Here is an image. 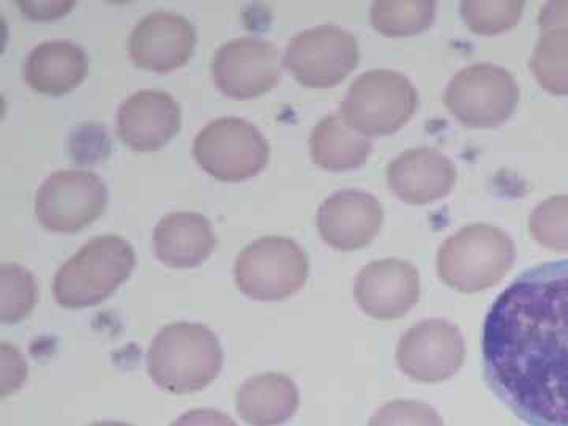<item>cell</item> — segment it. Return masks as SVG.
I'll use <instances>...</instances> for the list:
<instances>
[{
	"instance_id": "obj_1",
	"label": "cell",
	"mask_w": 568,
	"mask_h": 426,
	"mask_svg": "<svg viewBox=\"0 0 568 426\" xmlns=\"http://www.w3.org/2000/svg\"><path fill=\"white\" fill-rule=\"evenodd\" d=\"M489 390L528 426H568V261L528 268L489 308Z\"/></svg>"
},
{
	"instance_id": "obj_2",
	"label": "cell",
	"mask_w": 568,
	"mask_h": 426,
	"mask_svg": "<svg viewBox=\"0 0 568 426\" xmlns=\"http://www.w3.org/2000/svg\"><path fill=\"white\" fill-rule=\"evenodd\" d=\"M145 365L153 383L171 394H192L207 387L223 368L219 336L203 324L163 327L149 346Z\"/></svg>"
},
{
	"instance_id": "obj_3",
	"label": "cell",
	"mask_w": 568,
	"mask_h": 426,
	"mask_svg": "<svg viewBox=\"0 0 568 426\" xmlns=\"http://www.w3.org/2000/svg\"><path fill=\"white\" fill-rule=\"evenodd\" d=\"M514 263L510 235L487 223L462 227L437 252L439 278L459 293H480L496 286Z\"/></svg>"
},
{
	"instance_id": "obj_4",
	"label": "cell",
	"mask_w": 568,
	"mask_h": 426,
	"mask_svg": "<svg viewBox=\"0 0 568 426\" xmlns=\"http://www.w3.org/2000/svg\"><path fill=\"white\" fill-rule=\"evenodd\" d=\"M136 254L119 235H99L61 265L54 278V297L63 308L102 304L132 275Z\"/></svg>"
},
{
	"instance_id": "obj_5",
	"label": "cell",
	"mask_w": 568,
	"mask_h": 426,
	"mask_svg": "<svg viewBox=\"0 0 568 426\" xmlns=\"http://www.w3.org/2000/svg\"><path fill=\"white\" fill-rule=\"evenodd\" d=\"M417 106L418 93L405 74L369 70L351 84L339 115L366 138L388 136L410 121Z\"/></svg>"
},
{
	"instance_id": "obj_6",
	"label": "cell",
	"mask_w": 568,
	"mask_h": 426,
	"mask_svg": "<svg viewBox=\"0 0 568 426\" xmlns=\"http://www.w3.org/2000/svg\"><path fill=\"white\" fill-rule=\"evenodd\" d=\"M310 274L305 250L293 239H257L235 261L234 278L241 293L253 301L278 302L304 287Z\"/></svg>"
},
{
	"instance_id": "obj_7",
	"label": "cell",
	"mask_w": 568,
	"mask_h": 426,
	"mask_svg": "<svg viewBox=\"0 0 568 426\" xmlns=\"http://www.w3.org/2000/svg\"><path fill=\"white\" fill-rule=\"evenodd\" d=\"M519 88L514 74L495 63H474L452 78L444 93L446 106L473 129H495L514 114Z\"/></svg>"
},
{
	"instance_id": "obj_8",
	"label": "cell",
	"mask_w": 568,
	"mask_h": 426,
	"mask_svg": "<svg viewBox=\"0 0 568 426\" xmlns=\"http://www.w3.org/2000/svg\"><path fill=\"white\" fill-rule=\"evenodd\" d=\"M268 152L264 134L241 118L216 119L193 142L194 160L223 182H242L260 174L267 166Z\"/></svg>"
},
{
	"instance_id": "obj_9",
	"label": "cell",
	"mask_w": 568,
	"mask_h": 426,
	"mask_svg": "<svg viewBox=\"0 0 568 426\" xmlns=\"http://www.w3.org/2000/svg\"><path fill=\"white\" fill-rule=\"evenodd\" d=\"M357 39L334 24L316 26L287 43L283 63L306 88H335L358 65Z\"/></svg>"
},
{
	"instance_id": "obj_10",
	"label": "cell",
	"mask_w": 568,
	"mask_h": 426,
	"mask_svg": "<svg viewBox=\"0 0 568 426\" xmlns=\"http://www.w3.org/2000/svg\"><path fill=\"white\" fill-rule=\"evenodd\" d=\"M108 204L106 185L89 171H59L36 196V215L52 233L71 234L95 222Z\"/></svg>"
},
{
	"instance_id": "obj_11",
	"label": "cell",
	"mask_w": 568,
	"mask_h": 426,
	"mask_svg": "<svg viewBox=\"0 0 568 426\" xmlns=\"http://www.w3.org/2000/svg\"><path fill=\"white\" fill-rule=\"evenodd\" d=\"M212 78L230 99H256L282 80L278 48L260 37L227 41L213 55Z\"/></svg>"
},
{
	"instance_id": "obj_12",
	"label": "cell",
	"mask_w": 568,
	"mask_h": 426,
	"mask_svg": "<svg viewBox=\"0 0 568 426\" xmlns=\"http://www.w3.org/2000/svg\"><path fill=\"white\" fill-rule=\"evenodd\" d=\"M465 354V338L458 325L446 320H425L399 338L396 364L410 379L437 384L457 375Z\"/></svg>"
},
{
	"instance_id": "obj_13",
	"label": "cell",
	"mask_w": 568,
	"mask_h": 426,
	"mask_svg": "<svg viewBox=\"0 0 568 426\" xmlns=\"http://www.w3.org/2000/svg\"><path fill=\"white\" fill-rule=\"evenodd\" d=\"M354 295L366 315L381 321L399 320L420 298V275L413 264L398 257L373 261L358 272Z\"/></svg>"
},
{
	"instance_id": "obj_14",
	"label": "cell",
	"mask_w": 568,
	"mask_h": 426,
	"mask_svg": "<svg viewBox=\"0 0 568 426\" xmlns=\"http://www.w3.org/2000/svg\"><path fill=\"white\" fill-rule=\"evenodd\" d=\"M196 41L193 22L171 11H155L134 26L130 55L141 69L168 73L190 61Z\"/></svg>"
},
{
	"instance_id": "obj_15",
	"label": "cell",
	"mask_w": 568,
	"mask_h": 426,
	"mask_svg": "<svg viewBox=\"0 0 568 426\" xmlns=\"http://www.w3.org/2000/svg\"><path fill=\"white\" fill-rule=\"evenodd\" d=\"M379 200L361 190H342L328 196L317 212V230L325 244L354 252L372 244L383 226Z\"/></svg>"
},
{
	"instance_id": "obj_16",
	"label": "cell",
	"mask_w": 568,
	"mask_h": 426,
	"mask_svg": "<svg viewBox=\"0 0 568 426\" xmlns=\"http://www.w3.org/2000/svg\"><path fill=\"white\" fill-rule=\"evenodd\" d=\"M179 130L181 106L168 92L140 91L119 108L118 134L133 151H159Z\"/></svg>"
},
{
	"instance_id": "obj_17",
	"label": "cell",
	"mask_w": 568,
	"mask_h": 426,
	"mask_svg": "<svg viewBox=\"0 0 568 426\" xmlns=\"http://www.w3.org/2000/svg\"><path fill=\"white\" fill-rule=\"evenodd\" d=\"M455 181V164L436 149H409L387 166L388 186L407 204L422 205L443 200L454 189Z\"/></svg>"
},
{
	"instance_id": "obj_18",
	"label": "cell",
	"mask_w": 568,
	"mask_h": 426,
	"mask_svg": "<svg viewBox=\"0 0 568 426\" xmlns=\"http://www.w3.org/2000/svg\"><path fill=\"white\" fill-rule=\"evenodd\" d=\"M215 245L212 224L200 213H170L153 231L156 257L174 268L197 267L211 257Z\"/></svg>"
},
{
	"instance_id": "obj_19",
	"label": "cell",
	"mask_w": 568,
	"mask_h": 426,
	"mask_svg": "<svg viewBox=\"0 0 568 426\" xmlns=\"http://www.w3.org/2000/svg\"><path fill=\"white\" fill-rule=\"evenodd\" d=\"M88 74V55L70 40L44 41L24 62V80L47 95H63L77 89Z\"/></svg>"
},
{
	"instance_id": "obj_20",
	"label": "cell",
	"mask_w": 568,
	"mask_h": 426,
	"mask_svg": "<svg viewBox=\"0 0 568 426\" xmlns=\"http://www.w3.org/2000/svg\"><path fill=\"white\" fill-rule=\"evenodd\" d=\"M301 406L297 384L278 373L246 379L235 396L239 416L252 426H282Z\"/></svg>"
},
{
	"instance_id": "obj_21",
	"label": "cell",
	"mask_w": 568,
	"mask_h": 426,
	"mask_svg": "<svg viewBox=\"0 0 568 426\" xmlns=\"http://www.w3.org/2000/svg\"><path fill=\"white\" fill-rule=\"evenodd\" d=\"M310 152L317 166L328 171L357 170L373 152V142L345 122L339 114L327 115L310 136Z\"/></svg>"
},
{
	"instance_id": "obj_22",
	"label": "cell",
	"mask_w": 568,
	"mask_h": 426,
	"mask_svg": "<svg viewBox=\"0 0 568 426\" xmlns=\"http://www.w3.org/2000/svg\"><path fill=\"white\" fill-rule=\"evenodd\" d=\"M373 28L386 37H410L425 32L436 20L433 0H377L369 13Z\"/></svg>"
},
{
	"instance_id": "obj_23",
	"label": "cell",
	"mask_w": 568,
	"mask_h": 426,
	"mask_svg": "<svg viewBox=\"0 0 568 426\" xmlns=\"http://www.w3.org/2000/svg\"><path fill=\"white\" fill-rule=\"evenodd\" d=\"M530 69L545 91L568 95V28L541 31Z\"/></svg>"
},
{
	"instance_id": "obj_24",
	"label": "cell",
	"mask_w": 568,
	"mask_h": 426,
	"mask_svg": "<svg viewBox=\"0 0 568 426\" xmlns=\"http://www.w3.org/2000/svg\"><path fill=\"white\" fill-rule=\"evenodd\" d=\"M37 304L32 272L17 264L0 265V323H20Z\"/></svg>"
},
{
	"instance_id": "obj_25",
	"label": "cell",
	"mask_w": 568,
	"mask_h": 426,
	"mask_svg": "<svg viewBox=\"0 0 568 426\" xmlns=\"http://www.w3.org/2000/svg\"><path fill=\"white\" fill-rule=\"evenodd\" d=\"M521 0H466L462 18L470 31L480 36H497L515 28L523 17Z\"/></svg>"
},
{
	"instance_id": "obj_26",
	"label": "cell",
	"mask_w": 568,
	"mask_h": 426,
	"mask_svg": "<svg viewBox=\"0 0 568 426\" xmlns=\"http://www.w3.org/2000/svg\"><path fill=\"white\" fill-rule=\"evenodd\" d=\"M529 231L545 248L568 253V194L541 201L530 213Z\"/></svg>"
},
{
	"instance_id": "obj_27",
	"label": "cell",
	"mask_w": 568,
	"mask_h": 426,
	"mask_svg": "<svg viewBox=\"0 0 568 426\" xmlns=\"http://www.w3.org/2000/svg\"><path fill=\"white\" fill-rule=\"evenodd\" d=\"M368 426H444L435 407L414 399H395L376 410Z\"/></svg>"
},
{
	"instance_id": "obj_28",
	"label": "cell",
	"mask_w": 568,
	"mask_h": 426,
	"mask_svg": "<svg viewBox=\"0 0 568 426\" xmlns=\"http://www.w3.org/2000/svg\"><path fill=\"white\" fill-rule=\"evenodd\" d=\"M171 426H239L233 418L216 409H193Z\"/></svg>"
},
{
	"instance_id": "obj_29",
	"label": "cell",
	"mask_w": 568,
	"mask_h": 426,
	"mask_svg": "<svg viewBox=\"0 0 568 426\" xmlns=\"http://www.w3.org/2000/svg\"><path fill=\"white\" fill-rule=\"evenodd\" d=\"M538 28L541 31L568 28V0H552V2L545 3L538 14Z\"/></svg>"
},
{
	"instance_id": "obj_30",
	"label": "cell",
	"mask_w": 568,
	"mask_h": 426,
	"mask_svg": "<svg viewBox=\"0 0 568 426\" xmlns=\"http://www.w3.org/2000/svg\"><path fill=\"white\" fill-rule=\"evenodd\" d=\"M92 426H132V425L123 424V422L104 420V422H99V424H93Z\"/></svg>"
}]
</instances>
